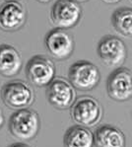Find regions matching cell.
Segmentation results:
<instances>
[{
	"label": "cell",
	"instance_id": "cell-1",
	"mask_svg": "<svg viewBox=\"0 0 132 147\" xmlns=\"http://www.w3.org/2000/svg\"><path fill=\"white\" fill-rule=\"evenodd\" d=\"M40 127L38 114L32 109L16 111L9 119V131L21 141H30L38 135Z\"/></svg>",
	"mask_w": 132,
	"mask_h": 147
},
{
	"label": "cell",
	"instance_id": "cell-2",
	"mask_svg": "<svg viewBox=\"0 0 132 147\" xmlns=\"http://www.w3.org/2000/svg\"><path fill=\"white\" fill-rule=\"evenodd\" d=\"M103 107L96 98L84 95L76 98L70 108L71 119L78 125L92 127L97 125L103 117Z\"/></svg>",
	"mask_w": 132,
	"mask_h": 147
},
{
	"label": "cell",
	"instance_id": "cell-3",
	"mask_svg": "<svg viewBox=\"0 0 132 147\" xmlns=\"http://www.w3.org/2000/svg\"><path fill=\"white\" fill-rule=\"evenodd\" d=\"M3 104L15 111L27 109L35 102V92L29 83L23 80H13L1 88Z\"/></svg>",
	"mask_w": 132,
	"mask_h": 147
},
{
	"label": "cell",
	"instance_id": "cell-4",
	"mask_svg": "<svg viewBox=\"0 0 132 147\" xmlns=\"http://www.w3.org/2000/svg\"><path fill=\"white\" fill-rule=\"evenodd\" d=\"M68 80L76 90L91 91L99 85L101 73L94 63L88 60H79L69 67Z\"/></svg>",
	"mask_w": 132,
	"mask_h": 147
},
{
	"label": "cell",
	"instance_id": "cell-5",
	"mask_svg": "<svg viewBox=\"0 0 132 147\" xmlns=\"http://www.w3.org/2000/svg\"><path fill=\"white\" fill-rule=\"evenodd\" d=\"M26 76L36 87H46L55 78L54 62L46 55H34L27 62Z\"/></svg>",
	"mask_w": 132,
	"mask_h": 147
},
{
	"label": "cell",
	"instance_id": "cell-6",
	"mask_svg": "<svg viewBox=\"0 0 132 147\" xmlns=\"http://www.w3.org/2000/svg\"><path fill=\"white\" fill-rule=\"evenodd\" d=\"M82 16L80 3L73 0H57L51 10V20L57 29L67 30L79 23Z\"/></svg>",
	"mask_w": 132,
	"mask_h": 147
},
{
	"label": "cell",
	"instance_id": "cell-7",
	"mask_svg": "<svg viewBox=\"0 0 132 147\" xmlns=\"http://www.w3.org/2000/svg\"><path fill=\"white\" fill-rule=\"evenodd\" d=\"M98 55L110 67H120L127 58V47L117 36H106L100 40L97 47Z\"/></svg>",
	"mask_w": 132,
	"mask_h": 147
},
{
	"label": "cell",
	"instance_id": "cell-8",
	"mask_svg": "<svg viewBox=\"0 0 132 147\" xmlns=\"http://www.w3.org/2000/svg\"><path fill=\"white\" fill-rule=\"evenodd\" d=\"M106 92L113 101L125 102L132 98V71L126 67H117L108 77Z\"/></svg>",
	"mask_w": 132,
	"mask_h": 147
},
{
	"label": "cell",
	"instance_id": "cell-9",
	"mask_svg": "<svg viewBox=\"0 0 132 147\" xmlns=\"http://www.w3.org/2000/svg\"><path fill=\"white\" fill-rule=\"evenodd\" d=\"M46 98L49 104L57 110H68L76 100V89L69 80L56 77L46 86Z\"/></svg>",
	"mask_w": 132,
	"mask_h": 147
},
{
	"label": "cell",
	"instance_id": "cell-10",
	"mask_svg": "<svg viewBox=\"0 0 132 147\" xmlns=\"http://www.w3.org/2000/svg\"><path fill=\"white\" fill-rule=\"evenodd\" d=\"M44 46L51 57L56 60H66L74 51V39L62 29H52L44 38Z\"/></svg>",
	"mask_w": 132,
	"mask_h": 147
},
{
	"label": "cell",
	"instance_id": "cell-11",
	"mask_svg": "<svg viewBox=\"0 0 132 147\" xmlns=\"http://www.w3.org/2000/svg\"><path fill=\"white\" fill-rule=\"evenodd\" d=\"M26 20V9L18 1H8L0 6V30L19 31L24 27Z\"/></svg>",
	"mask_w": 132,
	"mask_h": 147
},
{
	"label": "cell",
	"instance_id": "cell-12",
	"mask_svg": "<svg viewBox=\"0 0 132 147\" xmlns=\"http://www.w3.org/2000/svg\"><path fill=\"white\" fill-rule=\"evenodd\" d=\"M22 56L13 46H0V74L4 77H13L22 69Z\"/></svg>",
	"mask_w": 132,
	"mask_h": 147
},
{
	"label": "cell",
	"instance_id": "cell-13",
	"mask_svg": "<svg viewBox=\"0 0 132 147\" xmlns=\"http://www.w3.org/2000/svg\"><path fill=\"white\" fill-rule=\"evenodd\" d=\"M126 139L124 133L117 126L104 124L94 133V146L96 147H125Z\"/></svg>",
	"mask_w": 132,
	"mask_h": 147
},
{
	"label": "cell",
	"instance_id": "cell-14",
	"mask_svg": "<svg viewBox=\"0 0 132 147\" xmlns=\"http://www.w3.org/2000/svg\"><path fill=\"white\" fill-rule=\"evenodd\" d=\"M64 147H94V133L82 125H73L66 130L63 137Z\"/></svg>",
	"mask_w": 132,
	"mask_h": 147
},
{
	"label": "cell",
	"instance_id": "cell-15",
	"mask_svg": "<svg viewBox=\"0 0 132 147\" xmlns=\"http://www.w3.org/2000/svg\"><path fill=\"white\" fill-rule=\"evenodd\" d=\"M111 24L119 35L132 38V8H117L111 15Z\"/></svg>",
	"mask_w": 132,
	"mask_h": 147
},
{
	"label": "cell",
	"instance_id": "cell-16",
	"mask_svg": "<svg viewBox=\"0 0 132 147\" xmlns=\"http://www.w3.org/2000/svg\"><path fill=\"white\" fill-rule=\"evenodd\" d=\"M9 147H31L30 145L26 143H22V142H18V143H14V144H11Z\"/></svg>",
	"mask_w": 132,
	"mask_h": 147
},
{
	"label": "cell",
	"instance_id": "cell-17",
	"mask_svg": "<svg viewBox=\"0 0 132 147\" xmlns=\"http://www.w3.org/2000/svg\"><path fill=\"white\" fill-rule=\"evenodd\" d=\"M3 124H4V115H3L2 110L0 109V128L3 126Z\"/></svg>",
	"mask_w": 132,
	"mask_h": 147
},
{
	"label": "cell",
	"instance_id": "cell-18",
	"mask_svg": "<svg viewBox=\"0 0 132 147\" xmlns=\"http://www.w3.org/2000/svg\"><path fill=\"white\" fill-rule=\"evenodd\" d=\"M102 1L106 2V3H108V4H114V3H118V2H120L121 0H102Z\"/></svg>",
	"mask_w": 132,
	"mask_h": 147
},
{
	"label": "cell",
	"instance_id": "cell-19",
	"mask_svg": "<svg viewBox=\"0 0 132 147\" xmlns=\"http://www.w3.org/2000/svg\"><path fill=\"white\" fill-rule=\"evenodd\" d=\"M38 2H40V3H44V4H46V3H48V2H51L52 1V0H37Z\"/></svg>",
	"mask_w": 132,
	"mask_h": 147
},
{
	"label": "cell",
	"instance_id": "cell-20",
	"mask_svg": "<svg viewBox=\"0 0 132 147\" xmlns=\"http://www.w3.org/2000/svg\"><path fill=\"white\" fill-rule=\"evenodd\" d=\"M75 2H78V3H84V2H87L89 0H73Z\"/></svg>",
	"mask_w": 132,
	"mask_h": 147
},
{
	"label": "cell",
	"instance_id": "cell-21",
	"mask_svg": "<svg viewBox=\"0 0 132 147\" xmlns=\"http://www.w3.org/2000/svg\"><path fill=\"white\" fill-rule=\"evenodd\" d=\"M5 2H8V1H18V0H4Z\"/></svg>",
	"mask_w": 132,
	"mask_h": 147
},
{
	"label": "cell",
	"instance_id": "cell-22",
	"mask_svg": "<svg viewBox=\"0 0 132 147\" xmlns=\"http://www.w3.org/2000/svg\"><path fill=\"white\" fill-rule=\"evenodd\" d=\"M130 1H131V3H132V0H130Z\"/></svg>",
	"mask_w": 132,
	"mask_h": 147
}]
</instances>
